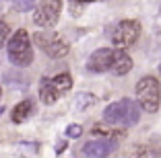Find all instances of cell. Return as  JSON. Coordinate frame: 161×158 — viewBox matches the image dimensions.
<instances>
[{"label":"cell","mask_w":161,"mask_h":158,"mask_svg":"<svg viewBox=\"0 0 161 158\" xmlns=\"http://www.w3.org/2000/svg\"><path fill=\"white\" fill-rule=\"evenodd\" d=\"M64 148H66V142H60V144L56 146V152H62Z\"/></svg>","instance_id":"44dd1931"},{"label":"cell","mask_w":161,"mask_h":158,"mask_svg":"<svg viewBox=\"0 0 161 158\" xmlns=\"http://www.w3.org/2000/svg\"><path fill=\"white\" fill-rule=\"evenodd\" d=\"M33 43L50 58H64L70 49L66 39L54 31H39L33 35Z\"/></svg>","instance_id":"277c9868"},{"label":"cell","mask_w":161,"mask_h":158,"mask_svg":"<svg viewBox=\"0 0 161 158\" xmlns=\"http://www.w3.org/2000/svg\"><path fill=\"white\" fill-rule=\"evenodd\" d=\"M8 33H10L8 25L4 21H0V47H4V43L8 41Z\"/></svg>","instance_id":"d6986e66"},{"label":"cell","mask_w":161,"mask_h":158,"mask_svg":"<svg viewBox=\"0 0 161 158\" xmlns=\"http://www.w3.org/2000/svg\"><path fill=\"white\" fill-rule=\"evenodd\" d=\"M2 113H4V107H0V117H2Z\"/></svg>","instance_id":"603a6c76"},{"label":"cell","mask_w":161,"mask_h":158,"mask_svg":"<svg viewBox=\"0 0 161 158\" xmlns=\"http://www.w3.org/2000/svg\"><path fill=\"white\" fill-rule=\"evenodd\" d=\"M14 10H17V13H29V10H35V2H33V0H14Z\"/></svg>","instance_id":"2e32d148"},{"label":"cell","mask_w":161,"mask_h":158,"mask_svg":"<svg viewBox=\"0 0 161 158\" xmlns=\"http://www.w3.org/2000/svg\"><path fill=\"white\" fill-rule=\"evenodd\" d=\"M138 117H141V107L130 99H122V101L112 103L103 111V119L108 121V125L130 127L138 123Z\"/></svg>","instance_id":"6da1fadb"},{"label":"cell","mask_w":161,"mask_h":158,"mask_svg":"<svg viewBox=\"0 0 161 158\" xmlns=\"http://www.w3.org/2000/svg\"><path fill=\"white\" fill-rule=\"evenodd\" d=\"M66 135L68 138H80V135H83V127H80L79 123H72V125L66 127Z\"/></svg>","instance_id":"ffe728a7"},{"label":"cell","mask_w":161,"mask_h":158,"mask_svg":"<svg viewBox=\"0 0 161 158\" xmlns=\"http://www.w3.org/2000/svg\"><path fill=\"white\" fill-rule=\"evenodd\" d=\"M8 60L19 68H25L33 62V49H31V39L25 29H19L8 41Z\"/></svg>","instance_id":"7a4b0ae2"},{"label":"cell","mask_w":161,"mask_h":158,"mask_svg":"<svg viewBox=\"0 0 161 158\" xmlns=\"http://www.w3.org/2000/svg\"><path fill=\"white\" fill-rule=\"evenodd\" d=\"M83 4L85 2H80V0H68V10H70L72 17H79L83 13Z\"/></svg>","instance_id":"ac0fdd59"},{"label":"cell","mask_w":161,"mask_h":158,"mask_svg":"<svg viewBox=\"0 0 161 158\" xmlns=\"http://www.w3.org/2000/svg\"><path fill=\"white\" fill-rule=\"evenodd\" d=\"M159 72H161V64H159Z\"/></svg>","instance_id":"d4e9b609"},{"label":"cell","mask_w":161,"mask_h":158,"mask_svg":"<svg viewBox=\"0 0 161 158\" xmlns=\"http://www.w3.org/2000/svg\"><path fill=\"white\" fill-rule=\"evenodd\" d=\"M109 70L114 72L116 76H124L128 74L130 70H132V58L128 56L124 49H118L114 51V56H112V66H109Z\"/></svg>","instance_id":"9c48e42d"},{"label":"cell","mask_w":161,"mask_h":158,"mask_svg":"<svg viewBox=\"0 0 161 158\" xmlns=\"http://www.w3.org/2000/svg\"><path fill=\"white\" fill-rule=\"evenodd\" d=\"M118 142L114 138H101V140H91L83 146V152L91 158H108L112 152H116Z\"/></svg>","instance_id":"52a82bcc"},{"label":"cell","mask_w":161,"mask_h":158,"mask_svg":"<svg viewBox=\"0 0 161 158\" xmlns=\"http://www.w3.org/2000/svg\"><path fill=\"white\" fill-rule=\"evenodd\" d=\"M0 99H2V86H0Z\"/></svg>","instance_id":"cb8c5ba5"},{"label":"cell","mask_w":161,"mask_h":158,"mask_svg":"<svg viewBox=\"0 0 161 158\" xmlns=\"http://www.w3.org/2000/svg\"><path fill=\"white\" fill-rule=\"evenodd\" d=\"M91 131H93L95 135H105V138H114V140H118V138H122V135H124V131H118V130H114V127L99 125V123H97Z\"/></svg>","instance_id":"9a60e30c"},{"label":"cell","mask_w":161,"mask_h":158,"mask_svg":"<svg viewBox=\"0 0 161 158\" xmlns=\"http://www.w3.org/2000/svg\"><path fill=\"white\" fill-rule=\"evenodd\" d=\"M155 156V150L147 148V146H138V148H134V152L130 154V158H153Z\"/></svg>","instance_id":"e0dca14e"},{"label":"cell","mask_w":161,"mask_h":158,"mask_svg":"<svg viewBox=\"0 0 161 158\" xmlns=\"http://www.w3.org/2000/svg\"><path fill=\"white\" fill-rule=\"evenodd\" d=\"M75 103H76V109H79V111H87V109H91L95 103H97V97H93L91 93H79L76 99H75Z\"/></svg>","instance_id":"5bb4252c"},{"label":"cell","mask_w":161,"mask_h":158,"mask_svg":"<svg viewBox=\"0 0 161 158\" xmlns=\"http://www.w3.org/2000/svg\"><path fill=\"white\" fill-rule=\"evenodd\" d=\"M4 82L8 84V86H13V89H27L29 80L25 78V74H21V72H6Z\"/></svg>","instance_id":"4fadbf2b"},{"label":"cell","mask_w":161,"mask_h":158,"mask_svg":"<svg viewBox=\"0 0 161 158\" xmlns=\"http://www.w3.org/2000/svg\"><path fill=\"white\" fill-rule=\"evenodd\" d=\"M112 56H114V51L105 49V47L93 51L89 62H87V70H89V72H105V70H109V66H112Z\"/></svg>","instance_id":"ba28073f"},{"label":"cell","mask_w":161,"mask_h":158,"mask_svg":"<svg viewBox=\"0 0 161 158\" xmlns=\"http://www.w3.org/2000/svg\"><path fill=\"white\" fill-rule=\"evenodd\" d=\"M153 158H161V150H155V156Z\"/></svg>","instance_id":"7402d4cb"},{"label":"cell","mask_w":161,"mask_h":158,"mask_svg":"<svg viewBox=\"0 0 161 158\" xmlns=\"http://www.w3.org/2000/svg\"><path fill=\"white\" fill-rule=\"evenodd\" d=\"M138 35H141V23L134 19H126L116 25L112 33V41L116 47H130L132 43H136Z\"/></svg>","instance_id":"5b68a950"},{"label":"cell","mask_w":161,"mask_h":158,"mask_svg":"<svg viewBox=\"0 0 161 158\" xmlns=\"http://www.w3.org/2000/svg\"><path fill=\"white\" fill-rule=\"evenodd\" d=\"M58 97H60V93L54 89L52 80L50 78H42V82H39V99H42V103L54 105V103L58 101Z\"/></svg>","instance_id":"30bf717a"},{"label":"cell","mask_w":161,"mask_h":158,"mask_svg":"<svg viewBox=\"0 0 161 158\" xmlns=\"http://www.w3.org/2000/svg\"><path fill=\"white\" fill-rule=\"evenodd\" d=\"M52 84H54V89L62 94V93H66V90L72 89V78H70L68 72H62V74H58V76L52 78Z\"/></svg>","instance_id":"7c38bea8"},{"label":"cell","mask_w":161,"mask_h":158,"mask_svg":"<svg viewBox=\"0 0 161 158\" xmlns=\"http://www.w3.org/2000/svg\"><path fill=\"white\" fill-rule=\"evenodd\" d=\"M33 101H29V99H25V101H21L17 107L13 109V121L14 123H23V121H27L29 117H31V113H33Z\"/></svg>","instance_id":"8fae6325"},{"label":"cell","mask_w":161,"mask_h":158,"mask_svg":"<svg viewBox=\"0 0 161 158\" xmlns=\"http://www.w3.org/2000/svg\"><path fill=\"white\" fill-rule=\"evenodd\" d=\"M136 97L138 107H142L147 113H155L159 109L161 101V86L155 76H145L136 82Z\"/></svg>","instance_id":"3957f363"},{"label":"cell","mask_w":161,"mask_h":158,"mask_svg":"<svg viewBox=\"0 0 161 158\" xmlns=\"http://www.w3.org/2000/svg\"><path fill=\"white\" fill-rule=\"evenodd\" d=\"M60 10H62L60 0H47L46 4H42L33 13V23L37 27H54L60 19Z\"/></svg>","instance_id":"8992f818"}]
</instances>
